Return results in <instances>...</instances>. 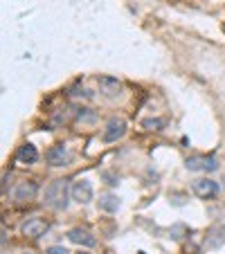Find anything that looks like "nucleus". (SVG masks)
I'll use <instances>...</instances> for the list:
<instances>
[{
    "instance_id": "obj_4",
    "label": "nucleus",
    "mask_w": 225,
    "mask_h": 254,
    "mask_svg": "<svg viewBox=\"0 0 225 254\" xmlns=\"http://www.w3.org/2000/svg\"><path fill=\"white\" fill-rule=\"evenodd\" d=\"M36 194H38V184L32 182V180H23V182H18L16 187H14L12 198L16 202H27V200H32Z\"/></svg>"
},
{
    "instance_id": "obj_10",
    "label": "nucleus",
    "mask_w": 225,
    "mask_h": 254,
    "mask_svg": "<svg viewBox=\"0 0 225 254\" xmlns=\"http://www.w3.org/2000/svg\"><path fill=\"white\" fill-rule=\"evenodd\" d=\"M68 160H70V155H68V148L63 144H56V146H52L48 151V162L52 166H65Z\"/></svg>"
},
{
    "instance_id": "obj_13",
    "label": "nucleus",
    "mask_w": 225,
    "mask_h": 254,
    "mask_svg": "<svg viewBox=\"0 0 225 254\" xmlns=\"http://www.w3.org/2000/svg\"><path fill=\"white\" fill-rule=\"evenodd\" d=\"M97 205H99V209H104V212H117L119 209V198L117 196H101L99 200H97Z\"/></svg>"
},
{
    "instance_id": "obj_11",
    "label": "nucleus",
    "mask_w": 225,
    "mask_h": 254,
    "mask_svg": "<svg viewBox=\"0 0 225 254\" xmlns=\"http://www.w3.org/2000/svg\"><path fill=\"white\" fill-rule=\"evenodd\" d=\"M18 162L20 164H34V162H38V151H36L34 144H23V146L18 148V153H16Z\"/></svg>"
},
{
    "instance_id": "obj_6",
    "label": "nucleus",
    "mask_w": 225,
    "mask_h": 254,
    "mask_svg": "<svg viewBox=\"0 0 225 254\" xmlns=\"http://www.w3.org/2000/svg\"><path fill=\"white\" fill-rule=\"evenodd\" d=\"M72 200H77L79 205H88L93 200V184L88 180H77L72 184Z\"/></svg>"
},
{
    "instance_id": "obj_9",
    "label": "nucleus",
    "mask_w": 225,
    "mask_h": 254,
    "mask_svg": "<svg viewBox=\"0 0 225 254\" xmlns=\"http://www.w3.org/2000/svg\"><path fill=\"white\" fill-rule=\"evenodd\" d=\"M68 238L72 243H77V245H86V248H93L97 243V238L90 234L88 230H83V227H75V230L68 232Z\"/></svg>"
},
{
    "instance_id": "obj_12",
    "label": "nucleus",
    "mask_w": 225,
    "mask_h": 254,
    "mask_svg": "<svg viewBox=\"0 0 225 254\" xmlns=\"http://www.w3.org/2000/svg\"><path fill=\"white\" fill-rule=\"evenodd\" d=\"M207 248H219L221 243H225V227H221V225H216V227H212L207 234Z\"/></svg>"
},
{
    "instance_id": "obj_8",
    "label": "nucleus",
    "mask_w": 225,
    "mask_h": 254,
    "mask_svg": "<svg viewBox=\"0 0 225 254\" xmlns=\"http://www.w3.org/2000/svg\"><path fill=\"white\" fill-rule=\"evenodd\" d=\"M97 86H99V90L106 97H117L119 92H122V83H119L115 77H108V74L97 77Z\"/></svg>"
},
{
    "instance_id": "obj_2",
    "label": "nucleus",
    "mask_w": 225,
    "mask_h": 254,
    "mask_svg": "<svg viewBox=\"0 0 225 254\" xmlns=\"http://www.w3.org/2000/svg\"><path fill=\"white\" fill-rule=\"evenodd\" d=\"M185 166L189 171H216L219 169V160L212 158V155H194V158H187Z\"/></svg>"
},
{
    "instance_id": "obj_17",
    "label": "nucleus",
    "mask_w": 225,
    "mask_h": 254,
    "mask_svg": "<svg viewBox=\"0 0 225 254\" xmlns=\"http://www.w3.org/2000/svg\"><path fill=\"white\" fill-rule=\"evenodd\" d=\"M81 254H86V252H81Z\"/></svg>"
},
{
    "instance_id": "obj_3",
    "label": "nucleus",
    "mask_w": 225,
    "mask_h": 254,
    "mask_svg": "<svg viewBox=\"0 0 225 254\" xmlns=\"http://www.w3.org/2000/svg\"><path fill=\"white\" fill-rule=\"evenodd\" d=\"M23 234L25 236H30V238H41L45 232L50 230V223L45 218H38V216H32V218H27L23 223Z\"/></svg>"
},
{
    "instance_id": "obj_5",
    "label": "nucleus",
    "mask_w": 225,
    "mask_h": 254,
    "mask_svg": "<svg viewBox=\"0 0 225 254\" xmlns=\"http://www.w3.org/2000/svg\"><path fill=\"white\" fill-rule=\"evenodd\" d=\"M126 133V122L122 117H112L108 119L106 130H104V142H117L122 140Z\"/></svg>"
},
{
    "instance_id": "obj_15",
    "label": "nucleus",
    "mask_w": 225,
    "mask_h": 254,
    "mask_svg": "<svg viewBox=\"0 0 225 254\" xmlns=\"http://www.w3.org/2000/svg\"><path fill=\"white\" fill-rule=\"evenodd\" d=\"M48 254H70L65 248H61V245H52V248L48 250Z\"/></svg>"
},
{
    "instance_id": "obj_7",
    "label": "nucleus",
    "mask_w": 225,
    "mask_h": 254,
    "mask_svg": "<svg viewBox=\"0 0 225 254\" xmlns=\"http://www.w3.org/2000/svg\"><path fill=\"white\" fill-rule=\"evenodd\" d=\"M194 194L198 196V198H214V196L219 194V184L214 182V180H209V178H203V180H196L194 182Z\"/></svg>"
},
{
    "instance_id": "obj_16",
    "label": "nucleus",
    "mask_w": 225,
    "mask_h": 254,
    "mask_svg": "<svg viewBox=\"0 0 225 254\" xmlns=\"http://www.w3.org/2000/svg\"><path fill=\"white\" fill-rule=\"evenodd\" d=\"M77 117L79 119H88V122H93V119H95V115H93V112H79V115H77Z\"/></svg>"
},
{
    "instance_id": "obj_14",
    "label": "nucleus",
    "mask_w": 225,
    "mask_h": 254,
    "mask_svg": "<svg viewBox=\"0 0 225 254\" xmlns=\"http://www.w3.org/2000/svg\"><path fill=\"white\" fill-rule=\"evenodd\" d=\"M142 124H144V128H149V130H160L162 119H144Z\"/></svg>"
},
{
    "instance_id": "obj_1",
    "label": "nucleus",
    "mask_w": 225,
    "mask_h": 254,
    "mask_svg": "<svg viewBox=\"0 0 225 254\" xmlns=\"http://www.w3.org/2000/svg\"><path fill=\"white\" fill-rule=\"evenodd\" d=\"M68 196H72V191L68 189V182L65 180H54L45 189V205L61 212V209L68 207Z\"/></svg>"
}]
</instances>
